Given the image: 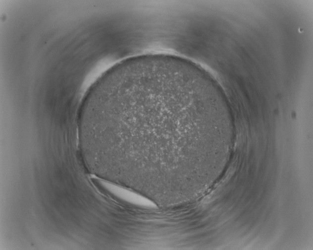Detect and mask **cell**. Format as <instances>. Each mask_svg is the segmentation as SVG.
<instances>
[{
    "label": "cell",
    "mask_w": 313,
    "mask_h": 250,
    "mask_svg": "<svg viewBox=\"0 0 313 250\" xmlns=\"http://www.w3.org/2000/svg\"><path fill=\"white\" fill-rule=\"evenodd\" d=\"M233 129L229 111L208 79L187 66L160 62L101 83L80 121L106 177L159 203L195 198L210 173L208 157L215 154L208 150L226 145Z\"/></svg>",
    "instance_id": "obj_1"
}]
</instances>
